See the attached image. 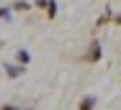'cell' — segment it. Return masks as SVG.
<instances>
[{
    "instance_id": "6da1fadb",
    "label": "cell",
    "mask_w": 121,
    "mask_h": 110,
    "mask_svg": "<svg viewBox=\"0 0 121 110\" xmlns=\"http://www.w3.org/2000/svg\"><path fill=\"white\" fill-rule=\"evenodd\" d=\"M98 59H100V44H90V49H88V51H85V62H90V64H93V62H98Z\"/></svg>"
},
{
    "instance_id": "7a4b0ae2",
    "label": "cell",
    "mask_w": 121,
    "mask_h": 110,
    "mask_svg": "<svg viewBox=\"0 0 121 110\" xmlns=\"http://www.w3.org/2000/svg\"><path fill=\"white\" fill-rule=\"evenodd\" d=\"M95 105V97H85V100H80V108H93Z\"/></svg>"
},
{
    "instance_id": "3957f363",
    "label": "cell",
    "mask_w": 121,
    "mask_h": 110,
    "mask_svg": "<svg viewBox=\"0 0 121 110\" xmlns=\"http://www.w3.org/2000/svg\"><path fill=\"white\" fill-rule=\"evenodd\" d=\"M57 16V3H49V18Z\"/></svg>"
},
{
    "instance_id": "277c9868",
    "label": "cell",
    "mask_w": 121,
    "mask_h": 110,
    "mask_svg": "<svg viewBox=\"0 0 121 110\" xmlns=\"http://www.w3.org/2000/svg\"><path fill=\"white\" fill-rule=\"evenodd\" d=\"M0 18H8V10L5 8H0Z\"/></svg>"
}]
</instances>
